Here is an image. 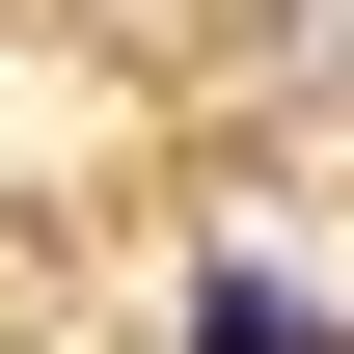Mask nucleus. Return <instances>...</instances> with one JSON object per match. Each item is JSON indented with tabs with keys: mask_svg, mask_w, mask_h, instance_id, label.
I'll return each instance as SVG.
<instances>
[{
	"mask_svg": "<svg viewBox=\"0 0 354 354\" xmlns=\"http://www.w3.org/2000/svg\"><path fill=\"white\" fill-rule=\"evenodd\" d=\"M191 354H354V327L300 300V272H218V300H191Z\"/></svg>",
	"mask_w": 354,
	"mask_h": 354,
	"instance_id": "obj_1",
	"label": "nucleus"
}]
</instances>
